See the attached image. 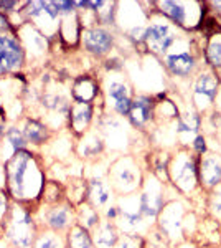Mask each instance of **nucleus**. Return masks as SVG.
Masks as SVG:
<instances>
[{"label":"nucleus","mask_w":221,"mask_h":248,"mask_svg":"<svg viewBox=\"0 0 221 248\" xmlns=\"http://www.w3.org/2000/svg\"><path fill=\"white\" fill-rule=\"evenodd\" d=\"M48 179L42 154L25 147L3 164V187L15 203L37 212Z\"/></svg>","instance_id":"nucleus-1"},{"label":"nucleus","mask_w":221,"mask_h":248,"mask_svg":"<svg viewBox=\"0 0 221 248\" xmlns=\"http://www.w3.org/2000/svg\"><path fill=\"white\" fill-rule=\"evenodd\" d=\"M40 227L35 218V212L14 202L2 237L9 248H33Z\"/></svg>","instance_id":"nucleus-2"},{"label":"nucleus","mask_w":221,"mask_h":248,"mask_svg":"<svg viewBox=\"0 0 221 248\" xmlns=\"http://www.w3.org/2000/svg\"><path fill=\"white\" fill-rule=\"evenodd\" d=\"M107 181L118 195L137 194L144 182V172L131 155H119L107 167Z\"/></svg>","instance_id":"nucleus-3"},{"label":"nucleus","mask_w":221,"mask_h":248,"mask_svg":"<svg viewBox=\"0 0 221 248\" xmlns=\"http://www.w3.org/2000/svg\"><path fill=\"white\" fill-rule=\"evenodd\" d=\"M20 15L23 22L35 25L50 40L58 35L61 10H59V3L55 0H27L23 9L20 10Z\"/></svg>","instance_id":"nucleus-4"},{"label":"nucleus","mask_w":221,"mask_h":248,"mask_svg":"<svg viewBox=\"0 0 221 248\" xmlns=\"http://www.w3.org/2000/svg\"><path fill=\"white\" fill-rule=\"evenodd\" d=\"M116 205L119 209V217L116 220V225L120 230V233L144 235L152 229V222H148L140 210L139 192L131 195H119Z\"/></svg>","instance_id":"nucleus-5"},{"label":"nucleus","mask_w":221,"mask_h":248,"mask_svg":"<svg viewBox=\"0 0 221 248\" xmlns=\"http://www.w3.org/2000/svg\"><path fill=\"white\" fill-rule=\"evenodd\" d=\"M40 230H51L65 235L76 223V207L70 201H63L53 205H43L35 212Z\"/></svg>","instance_id":"nucleus-6"},{"label":"nucleus","mask_w":221,"mask_h":248,"mask_svg":"<svg viewBox=\"0 0 221 248\" xmlns=\"http://www.w3.org/2000/svg\"><path fill=\"white\" fill-rule=\"evenodd\" d=\"M198 155L190 154L187 151H180L170 159L168 166V182L177 187V190L183 194H190L198 184Z\"/></svg>","instance_id":"nucleus-7"},{"label":"nucleus","mask_w":221,"mask_h":248,"mask_svg":"<svg viewBox=\"0 0 221 248\" xmlns=\"http://www.w3.org/2000/svg\"><path fill=\"white\" fill-rule=\"evenodd\" d=\"M140 210L148 222H155L159 214L165 207V182H162L154 174L144 175L142 187L139 190Z\"/></svg>","instance_id":"nucleus-8"},{"label":"nucleus","mask_w":221,"mask_h":248,"mask_svg":"<svg viewBox=\"0 0 221 248\" xmlns=\"http://www.w3.org/2000/svg\"><path fill=\"white\" fill-rule=\"evenodd\" d=\"M27 68V55L17 35H0V78L14 77Z\"/></svg>","instance_id":"nucleus-9"},{"label":"nucleus","mask_w":221,"mask_h":248,"mask_svg":"<svg viewBox=\"0 0 221 248\" xmlns=\"http://www.w3.org/2000/svg\"><path fill=\"white\" fill-rule=\"evenodd\" d=\"M17 37L27 55V66L43 62L51 48V40L31 23H23L17 29Z\"/></svg>","instance_id":"nucleus-10"},{"label":"nucleus","mask_w":221,"mask_h":248,"mask_svg":"<svg viewBox=\"0 0 221 248\" xmlns=\"http://www.w3.org/2000/svg\"><path fill=\"white\" fill-rule=\"evenodd\" d=\"M131 124L126 126V121L119 116L107 114L103 116L98 123V133L101 134L106 147L112 151H124L129 144Z\"/></svg>","instance_id":"nucleus-11"},{"label":"nucleus","mask_w":221,"mask_h":248,"mask_svg":"<svg viewBox=\"0 0 221 248\" xmlns=\"http://www.w3.org/2000/svg\"><path fill=\"white\" fill-rule=\"evenodd\" d=\"M157 229L162 232L167 240H178L183 235L185 209L180 202H167L157 217Z\"/></svg>","instance_id":"nucleus-12"},{"label":"nucleus","mask_w":221,"mask_h":248,"mask_svg":"<svg viewBox=\"0 0 221 248\" xmlns=\"http://www.w3.org/2000/svg\"><path fill=\"white\" fill-rule=\"evenodd\" d=\"M18 124L23 131L28 147H31V149L38 151L40 147L46 146L53 139V131L50 129V126L40 116L25 114L18 121Z\"/></svg>","instance_id":"nucleus-13"},{"label":"nucleus","mask_w":221,"mask_h":248,"mask_svg":"<svg viewBox=\"0 0 221 248\" xmlns=\"http://www.w3.org/2000/svg\"><path fill=\"white\" fill-rule=\"evenodd\" d=\"M81 43L88 53L104 57L114 46V35L104 27H88L81 31Z\"/></svg>","instance_id":"nucleus-14"},{"label":"nucleus","mask_w":221,"mask_h":248,"mask_svg":"<svg viewBox=\"0 0 221 248\" xmlns=\"http://www.w3.org/2000/svg\"><path fill=\"white\" fill-rule=\"evenodd\" d=\"M96 106L91 103H71L70 113H68L66 129L73 138H81L91 129V124L94 121Z\"/></svg>","instance_id":"nucleus-15"},{"label":"nucleus","mask_w":221,"mask_h":248,"mask_svg":"<svg viewBox=\"0 0 221 248\" xmlns=\"http://www.w3.org/2000/svg\"><path fill=\"white\" fill-rule=\"evenodd\" d=\"M106 96L109 103L111 111L119 118H127L132 106V90L126 81L120 79H112L106 86Z\"/></svg>","instance_id":"nucleus-16"},{"label":"nucleus","mask_w":221,"mask_h":248,"mask_svg":"<svg viewBox=\"0 0 221 248\" xmlns=\"http://www.w3.org/2000/svg\"><path fill=\"white\" fill-rule=\"evenodd\" d=\"M144 42L152 53L163 55L167 50L174 45L175 35L172 31L170 25L162 22H154L146 27V35H144Z\"/></svg>","instance_id":"nucleus-17"},{"label":"nucleus","mask_w":221,"mask_h":248,"mask_svg":"<svg viewBox=\"0 0 221 248\" xmlns=\"http://www.w3.org/2000/svg\"><path fill=\"white\" fill-rule=\"evenodd\" d=\"M114 190H112L107 177H89L86 181V202L99 212L114 203Z\"/></svg>","instance_id":"nucleus-18"},{"label":"nucleus","mask_w":221,"mask_h":248,"mask_svg":"<svg viewBox=\"0 0 221 248\" xmlns=\"http://www.w3.org/2000/svg\"><path fill=\"white\" fill-rule=\"evenodd\" d=\"M155 118V99L148 94L134 96L127 121L134 129L144 131Z\"/></svg>","instance_id":"nucleus-19"},{"label":"nucleus","mask_w":221,"mask_h":248,"mask_svg":"<svg viewBox=\"0 0 221 248\" xmlns=\"http://www.w3.org/2000/svg\"><path fill=\"white\" fill-rule=\"evenodd\" d=\"M198 181L205 189H216L221 184V157L205 154L198 159Z\"/></svg>","instance_id":"nucleus-20"},{"label":"nucleus","mask_w":221,"mask_h":248,"mask_svg":"<svg viewBox=\"0 0 221 248\" xmlns=\"http://www.w3.org/2000/svg\"><path fill=\"white\" fill-rule=\"evenodd\" d=\"M25 147H28V144L20 124H10L5 133V138L0 142V162L5 164L9 159L14 157V154H17L18 151L25 149Z\"/></svg>","instance_id":"nucleus-21"},{"label":"nucleus","mask_w":221,"mask_h":248,"mask_svg":"<svg viewBox=\"0 0 221 248\" xmlns=\"http://www.w3.org/2000/svg\"><path fill=\"white\" fill-rule=\"evenodd\" d=\"M106 151V144H104L101 134L94 129H89L86 134L78 138V142L74 144V153L78 157L84 159H96Z\"/></svg>","instance_id":"nucleus-22"},{"label":"nucleus","mask_w":221,"mask_h":248,"mask_svg":"<svg viewBox=\"0 0 221 248\" xmlns=\"http://www.w3.org/2000/svg\"><path fill=\"white\" fill-rule=\"evenodd\" d=\"M98 96L99 85L91 77L83 75V77L74 78L73 86H71V99L74 103H91V105H94Z\"/></svg>","instance_id":"nucleus-23"},{"label":"nucleus","mask_w":221,"mask_h":248,"mask_svg":"<svg viewBox=\"0 0 221 248\" xmlns=\"http://www.w3.org/2000/svg\"><path fill=\"white\" fill-rule=\"evenodd\" d=\"M91 235L96 248H116L120 237V230L114 222L103 218L101 223L91 232Z\"/></svg>","instance_id":"nucleus-24"},{"label":"nucleus","mask_w":221,"mask_h":248,"mask_svg":"<svg viewBox=\"0 0 221 248\" xmlns=\"http://www.w3.org/2000/svg\"><path fill=\"white\" fill-rule=\"evenodd\" d=\"M165 65L175 77H188L195 68V58L190 53H174L165 58Z\"/></svg>","instance_id":"nucleus-25"},{"label":"nucleus","mask_w":221,"mask_h":248,"mask_svg":"<svg viewBox=\"0 0 221 248\" xmlns=\"http://www.w3.org/2000/svg\"><path fill=\"white\" fill-rule=\"evenodd\" d=\"M66 248H96L94 242H92L91 232L84 227L74 223L70 230L65 233Z\"/></svg>","instance_id":"nucleus-26"},{"label":"nucleus","mask_w":221,"mask_h":248,"mask_svg":"<svg viewBox=\"0 0 221 248\" xmlns=\"http://www.w3.org/2000/svg\"><path fill=\"white\" fill-rule=\"evenodd\" d=\"M101 220H103L101 212L89 205L88 202H83L76 207V223L84 227V229H88L89 232L94 230L101 223Z\"/></svg>","instance_id":"nucleus-27"},{"label":"nucleus","mask_w":221,"mask_h":248,"mask_svg":"<svg viewBox=\"0 0 221 248\" xmlns=\"http://www.w3.org/2000/svg\"><path fill=\"white\" fill-rule=\"evenodd\" d=\"M216 93H218V79L210 73H203L195 85L196 98H205L208 99V103H213L216 98Z\"/></svg>","instance_id":"nucleus-28"},{"label":"nucleus","mask_w":221,"mask_h":248,"mask_svg":"<svg viewBox=\"0 0 221 248\" xmlns=\"http://www.w3.org/2000/svg\"><path fill=\"white\" fill-rule=\"evenodd\" d=\"M33 248H66L65 235L56 233L51 230H40Z\"/></svg>","instance_id":"nucleus-29"},{"label":"nucleus","mask_w":221,"mask_h":248,"mask_svg":"<svg viewBox=\"0 0 221 248\" xmlns=\"http://www.w3.org/2000/svg\"><path fill=\"white\" fill-rule=\"evenodd\" d=\"M200 126H202V119L196 113H188L185 116H178L177 118V134L178 136H190V134H196L200 131Z\"/></svg>","instance_id":"nucleus-30"},{"label":"nucleus","mask_w":221,"mask_h":248,"mask_svg":"<svg viewBox=\"0 0 221 248\" xmlns=\"http://www.w3.org/2000/svg\"><path fill=\"white\" fill-rule=\"evenodd\" d=\"M50 154L53 155L55 159H65L70 155L71 151L74 149V146H73V136H68V138H65V136H61L59 134L56 139H51L50 142Z\"/></svg>","instance_id":"nucleus-31"},{"label":"nucleus","mask_w":221,"mask_h":248,"mask_svg":"<svg viewBox=\"0 0 221 248\" xmlns=\"http://www.w3.org/2000/svg\"><path fill=\"white\" fill-rule=\"evenodd\" d=\"M66 201V192L58 181H48L43 190L42 203L43 205H53V203Z\"/></svg>","instance_id":"nucleus-32"},{"label":"nucleus","mask_w":221,"mask_h":248,"mask_svg":"<svg viewBox=\"0 0 221 248\" xmlns=\"http://www.w3.org/2000/svg\"><path fill=\"white\" fill-rule=\"evenodd\" d=\"M159 7H160V10H162V14L170 17L175 23H178V25H183L185 20H187V12H185L182 3L165 0V2H159Z\"/></svg>","instance_id":"nucleus-33"},{"label":"nucleus","mask_w":221,"mask_h":248,"mask_svg":"<svg viewBox=\"0 0 221 248\" xmlns=\"http://www.w3.org/2000/svg\"><path fill=\"white\" fill-rule=\"evenodd\" d=\"M12 207H14V201L10 199L9 192L5 190V187H0V232H2V237L7 225V220L10 217Z\"/></svg>","instance_id":"nucleus-34"},{"label":"nucleus","mask_w":221,"mask_h":248,"mask_svg":"<svg viewBox=\"0 0 221 248\" xmlns=\"http://www.w3.org/2000/svg\"><path fill=\"white\" fill-rule=\"evenodd\" d=\"M116 248H147V240L144 235L120 233Z\"/></svg>","instance_id":"nucleus-35"},{"label":"nucleus","mask_w":221,"mask_h":248,"mask_svg":"<svg viewBox=\"0 0 221 248\" xmlns=\"http://www.w3.org/2000/svg\"><path fill=\"white\" fill-rule=\"evenodd\" d=\"M206 57L213 66H221V40H213L208 45Z\"/></svg>","instance_id":"nucleus-36"},{"label":"nucleus","mask_w":221,"mask_h":248,"mask_svg":"<svg viewBox=\"0 0 221 248\" xmlns=\"http://www.w3.org/2000/svg\"><path fill=\"white\" fill-rule=\"evenodd\" d=\"M25 2H20V0H0V12L7 15H15L23 9Z\"/></svg>","instance_id":"nucleus-37"},{"label":"nucleus","mask_w":221,"mask_h":248,"mask_svg":"<svg viewBox=\"0 0 221 248\" xmlns=\"http://www.w3.org/2000/svg\"><path fill=\"white\" fill-rule=\"evenodd\" d=\"M0 35H17V27L14 25L10 15L0 12Z\"/></svg>","instance_id":"nucleus-38"},{"label":"nucleus","mask_w":221,"mask_h":248,"mask_svg":"<svg viewBox=\"0 0 221 248\" xmlns=\"http://www.w3.org/2000/svg\"><path fill=\"white\" fill-rule=\"evenodd\" d=\"M210 209L215 212V215L221 217V184L213 192L211 199H210Z\"/></svg>","instance_id":"nucleus-39"},{"label":"nucleus","mask_w":221,"mask_h":248,"mask_svg":"<svg viewBox=\"0 0 221 248\" xmlns=\"http://www.w3.org/2000/svg\"><path fill=\"white\" fill-rule=\"evenodd\" d=\"M192 147H193L195 154L198 155V157H202V155L208 154V146H206V139H205L203 136H195L193 142H192Z\"/></svg>","instance_id":"nucleus-40"},{"label":"nucleus","mask_w":221,"mask_h":248,"mask_svg":"<svg viewBox=\"0 0 221 248\" xmlns=\"http://www.w3.org/2000/svg\"><path fill=\"white\" fill-rule=\"evenodd\" d=\"M101 215H103L104 220H109V222H114L116 223V220H118V217H119L118 205H116V203H111L109 207H106V209L103 210Z\"/></svg>","instance_id":"nucleus-41"},{"label":"nucleus","mask_w":221,"mask_h":248,"mask_svg":"<svg viewBox=\"0 0 221 248\" xmlns=\"http://www.w3.org/2000/svg\"><path fill=\"white\" fill-rule=\"evenodd\" d=\"M104 66H106L107 71H119V70H122V62H120L119 58H109L104 63Z\"/></svg>","instance_id":"nucleus-42"},{"label":"nucleus","mask_w":221,"mask_h":248,"mask_svg":"<svg viewBox=\"0 0 221 248\" xmlns=\"http://www.w3.org/2000/svg\"><path fill=\"white\" fill-rule=\"evenodd\" d=\"M215 7L216 9H220V12H221V2H215Z\"/></svg>","instance_id":"nucleus-43"},{"label":"nucleus","mask_w":221,"mask_h":248,"mask_svg":"<svg viewBox=\"0 0 221 248\" xmlns=\"http://www.w3.org/2000/svg\"><path fill=\"white\" fill-rule=\"evenodd\" d=\"M178 248H193V247H192V245H188V243H187V245H180Z\"/></svg>","instance_id":"nucleus-44"},{"label":"nucleus","mask_w":221,"mask_h":248,"mask_svg":"<svg viewBox=\"0 0 221 248\" xmlns=\"http://www.w3.org/2000/svg\"><path fill=\"white\" fill-rule=\"evenodd\" d=\"M213 248H216V247H213Z\"/></svg>","instance_id":"nucleus-45"}]
</instances>
